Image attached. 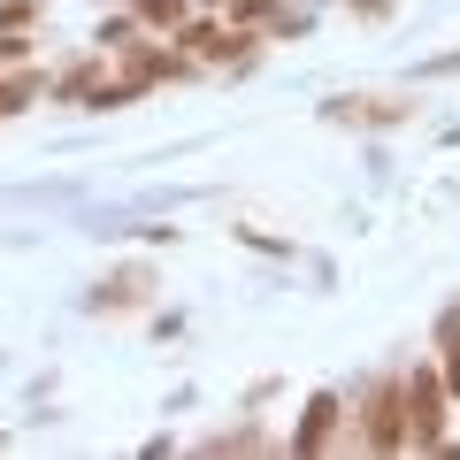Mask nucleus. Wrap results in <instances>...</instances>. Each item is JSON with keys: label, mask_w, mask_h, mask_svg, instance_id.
<instances>
[{"label": "nucleus", "mask_w": 460, "mask_h": 460, "mask_svg": "<svg viewBox=\"0 0 460 460\" xmlns=\"http://www.w3.org/2000/svg\"><path fill=\"white\" fill-rule=\"evenodd\" d=\"M407 429H414V445L438 438V384H429V376L407 384Z\"/></svg>", "instance_id": "1"}, {"label": "nucleus", "mask_w": 460, "mask_h": 460, "mask_svg": "<svg viewBox=\"0 0 460 460\" xmlns=\"http://www.w3.org/2000/svg\"><path fill=\"white\" fill-rule=\"evenodd\" d=\"M330 422H338V399H314V407H307V422H299V453H314V445L330 438Z\"/></svg>", "instance_id": "2"}, {"label": "nucleus", "mask_w": 460, "mask_h": 460, "mask_svg": "<svg viewBox=\"0 0 460 460\" xmlns=\"http://www.w3.org/2000/svg\"><path fill=\"white\" fill-rule=\"evenodd\" d=\"M146 16H154V23H177V16H184V0H146Z\"/></svg>", "instance_id": "3"}]
</instances>
